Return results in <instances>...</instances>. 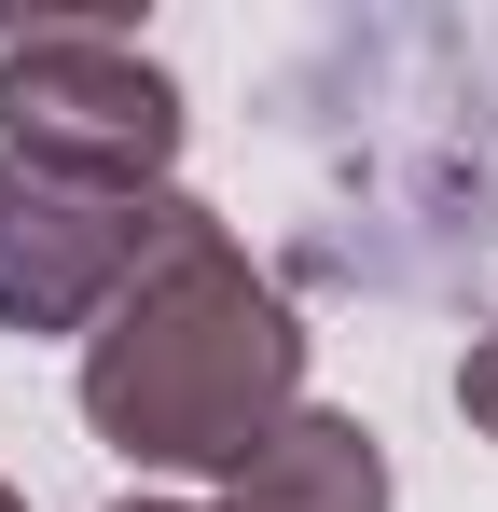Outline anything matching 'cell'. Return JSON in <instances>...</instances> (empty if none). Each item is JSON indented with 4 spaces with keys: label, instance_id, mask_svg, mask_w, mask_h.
Masks as SVG:
<instances>
[{
    "label": "cell",
    "instance_id": "1",
    "mask_svg": "<svg viewBox=\"0 0 498 512\" xmlns=\"http://www.w3.org/2000/svg\"><path fill=\"white\" fill-rule=\"evenodd\" d=\"M291 416H305V319H291V291L208 208H180V236L83 333V429L111 457H139V471H222L236 485Z\"/></svg>",
    "mask_w": 498,
    "mask_h": 512
},
{
    "label": "cell",
    "instance_id": "2",
    "mask_svg": "<svg viewBox=\"0 0 498 512\" xmlns=\"http://www.w3.org/2000/svg\"><path fill=\"white\" fill-rule=\"evenodd\" d=\"M180 84L125 28H14L0 42V153L42 180H97V194H166L180 167Z\"/></svg>",
    "mask_w": 498,
    "mask_h": 512
},
{
    "label": "cell",
    "instance_id": "3",
    "mask_svg": "<svg viewBox=\"0 0 498 512\" xmlns=\"http://www.w3.org/2000/svg\"><path fill=\"white\" fill-rule=\"evenodd\" d=\"M194 194H97L0 153V333H97Z\"/></svg>",
    "mask_w": 498,
    "mask_h": 512
},
{
    "label": "cell",
    "instance_id": "4",
    "mask_svg": "<svg viewBox=\"0 0 498 512\" xmlns=\"http://www.w3.org/2000/svg\"><path fill=\"white\" fill-rule=\"evenodd\" d=\"M222 512H388V443L360 416H332V402H305V416L222 485Z\"/></svg>",
    "mask_w": 498,
    "mask_h": 512
},
{
    "label": "cell",
    "instance_id": "5",
    "mask_svg": "<svg viewBox=\"0 0 498 512\" xmlns=\"http://www.w3.org/2000/svg\"><path fill=\"white\" fill-rule=\"evenodd\" d=\"M457 416L498 443V333H471V360H457Z\"/></svg>",
    "mask_w": 498,
    "mask_h": 512
},
{
    "label": "cell",
    "instance_id": "6",
    "mask_svg": "<svg viewBox=\"0 0 498 512\" xmlns=\"http://www.w3.org/2000/svg\"><path fill=\"white\" fill-rule=\"evenodd\" d=\"M111 512H194V499H111Z\"/></svg>",
    "mask_w": 498,
    "mask_h": 512
},
{
    "label": "cell",
    "instance_id": "7",
    "mask_svg": "<svg viewBox=\"0 0 498 512\" xmlns=\"http://www.w3.org/2000/svg\"><path fill=\"white\" fill-rule=\"evenodd\" d=\"M0 512H28V499H14V485H0Z\"/></svg>",
    "mask_w": 498,
    "mask_h": 512
}]
</instances>
